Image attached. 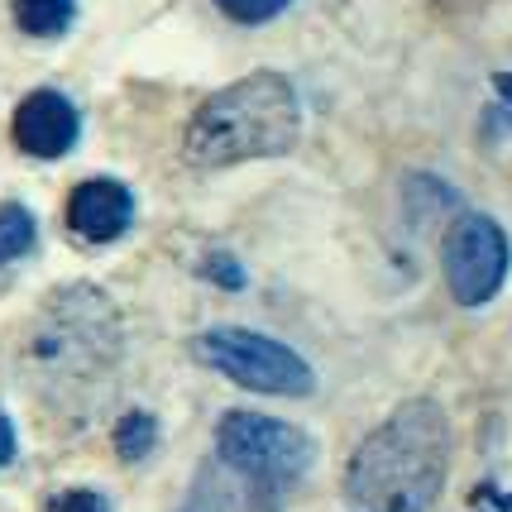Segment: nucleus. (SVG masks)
<instances>
[{
    "mask_svg": "<svg viewBox=\"0 0 512 512\" xmlns=\"http://www.w3.org/2000/svg\"><path fill=\"white\" fill-rule=\"evenodd\" d=\"M120 350V321L96 288H67L48 302L29 335V364L39 379L77 383L101 374Z\"/></svg>",
    "mask_w": 512,
    "mask_h": 512,
    "instance_id": "nucleus-3",
    "label": "nucleus"
},
{
    "mask_svg": "<svg viewBox=\"0 0 512 512\" xmlns=\"http://www.w3.org/2000/svg\"><path fill=\"white\" fill-rule=\"evenodd\" d=\"M230 20H240V24H264V20H273L288 0H216Z\"/></svg>",
    "mask_w": 512,
    "mask_h": 512,
    "instance_id": "nucleus-12",
    "label": "nucleus"
},
{
    "mask_svg": "<svg viewBox=\"0 0 512 512\" xmlns=\"http://www.w3.org/2000/svg\"><path fill=\"white\" fill-rule=\"evenodd\" d=\"M77 106L63 91H29L15 111V144L34 158H63L77 144Z\"/></svg>",
    "mask_w": 512,
    "mask_h": 512,
    "instance_id": "nucleus-7",
    "label": "nucleus"
},
{
    "mask_svg": "<svg viewBox=\"0 0 512 512\" xmlns=\"http://www.w3.org/2000/svg\"><path fill=\"white\" fill-rule=\"evenodd\" d=\"M493 87H498V96L512 106V72H498V77H493Z\"/></svg>",
    "mask_w": 512,
    "mask_h": 512,
    "instance_id": "nucleus-16",
    "label": "nucleus"
},
{
    "mask_svg": "<svg viewBox=\"0 0 512 512\" xmlns=\"http://www.w3.org/2000/svg\"><path fill=\"white\" fill-rule=\"evenodd\" d=\"M297 144V96L278 72H254L216 91L182 134V154L197 168H230L245 158L288 154Z\"/></svg>",
    "mask_w": 512,
    "mask_h": 512,
    "instance_id": "nucleus-2",
    "label": "nucleus"
},
{
    "mask_svg": "<svg viewBox=\"0 0 512 512\" xmlns=\"http://www.w3.org/2000/svg\"><path fill=\"white\" fill-rule=\"evenodd\" d=\"M158 441V422L149 412H125L120 426H115V450L125 455V460H144Z\"/></svg>",
    "mask_w": 512,
    "mask_h": 512,
    "instance_id": "nucleus-11",
    "label": "nucleus"
},
{
    "mask_svg": "<svg viewBox=\"0 0 512 512\" xmlns=\"http://www.w3.org/2000/svg\"><path fill=\"white\" fill-rule=\"evenodd\" d=\"M34 249V216L24 206H0V264H15Z\"/></svg>",
    "mask_w": 512,
    "mask_h": 512,
    "instance_id": "nucleus-10",
    "label": "nucleus"
},
{
    "mask_svg": "<svg viewBox=\"0 0 512 512\" xmlns=\"http://www.w3.org/2000/svg\"><path fill=\"white\" fill-rule=\"evenodd\" d=\"M10 460H15V426L0 412V465H10Z\"/></svg>",
    "mask_w": 512,
    "mask_h": 512,
    "instance_id": "nucleus-15",
    "label": "nucleus"
},
{
    "mask_svg": "<svg viewBox=\"0 0 512 512\" xmlns=\"http://www.w3.org/2000/svg\"><path fill=\"white\" fill-rule=\"evenodd\" d=\"M474 512H512V493L498 484H479L474 489Z\"/></svg>",
    "mask_w": 512,
    "mask_h": 512,
    "instance_id": "nucleus-14",
    "label": "nucleus"
},
{
    "mask_svg": "<svg viewBox=\"0 0 512 512\" xmlns=\"http://www.w3.org/2000/svg\"><path fill=\"white\" fill-rule=\"evenodd\" d=\"M201 359L211 369H221L225 379L245 383L254 393H278V398H302L312 393V369L302 359L292 355L288 345L268 340V335H254V331H206L201 335Z\"/></svg>",
    "mask_w": 512,
    "mask_h": 512,
    "instance_id": "nucleus-4",
    "label": "nucleus"
},
{
    "mask_svg": "<svg viewBox=\"0 0 512 512\" xmlns=\"http://www.w3.org/2000/svg\"><path fill=\"white\" fill-rule=\"evenodd\" d=\"M44 512H111V508H106L101 493H91V489H63V493L48 498Z\"/></svg>",
    "mask_w": 512,
    "mask_h": 512,
    "instance_id": "nucleus-13",
    "label": "nucleus"
},
{
    "mask_svg": "<svg viewBox=\"0 0 512 512\" xmlns=\"http://www.w3.org/2000/svg\"><path fill=\"white\" fill-rule=\"evenodd\" d=\"M77 15V0H15V24L34 39H53L63 34Z\"/></svg>",
    "mask_w": 512,
    "mask_h": 512,
    "instance_id": "nucleus-9",
    "label": "nucleus"
},
{
    "mask_svg": "<svg viewBox=\"0 0 512 512\" xmlns=\"http://www.w3.org/2000/svg\"><path fill=\"white\" fill-rule=\"evenodd\" d=\"M450 431L431 402H407L355 450L345 493L359 512H431L446 484Z\"/></svg>",
    "mask_w": 512,
    "mask_h": 512,
    "instance_id": "nucleus-1",
    "label": "nucleus"
},
{
    "mask_svg": "<svg viewBox=\"0 0 512 512\" xmlns=\"http://www.w3.org/2000/svg\"><path fill=\"white\" fill-rule=\"evenodd\" d=\"M130 216H134L130 192L111 178H91L67 197V225H72L82 240H91V245H106L115 235H125V230H130Z\"/></svg>",
    "mask_w": 512,
    "mask_h": 512,
    "instance_id": "nucleus-8",
    "label": "nucleus"
},
{
    "mask_svg": "<svg viewBox=\"0 0 512 512\" xmlns=\"http://www.w3.org/2000/svg\"><path fill=\"white\" fill-rule=\"evenodd\" d=\"M441 264H446V283L455 302L479 307L508 278V235L489 216H460L441 245Z\"/></svg>",
    "mask_w": 512,
    "mask_h": 512,
    "instance_id": "nucleus-6",
    "label": "nucleus"
},
{
    "mask_svg": "<svg viewBox=\"0 0 512 512\" xmlns=\"http://www.w3.org/2000/svg\"><path fill=\"white\" fill-rule=\"evenodd\" d=\"M216 450L225 465L245 469L249 479H264V484H292L312 465V441L297 426L254 417V412H230L216 426Z\"/></svg>",
    "mask_w": 512,
    "mask_h": 512,
    "instance_id": "nucleus-5",
    "label": "nucleus"
}]
</instances>
